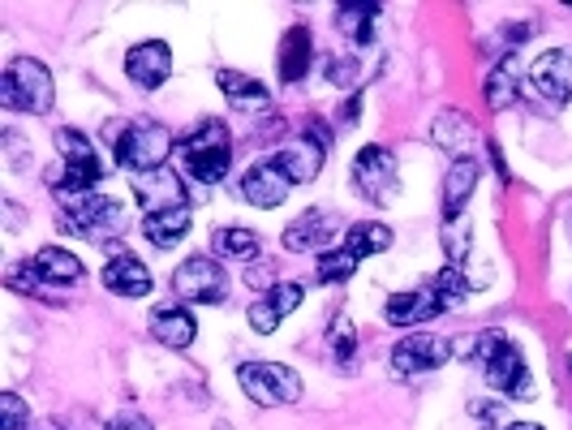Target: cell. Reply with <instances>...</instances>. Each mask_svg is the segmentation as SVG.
<instances>
[{"mask_svg": "<svg viewBox=\"0 0 572 430\" xmlns=\"http://www.w3.org/2000/svg\"><path fill=\"white\" fill-rule=\"evenodd\" d=\"M353 185H357V194L366 198V203H392L400 190V169H397V155L388 151V147H379V142H370V147H361L357 155H353Z\"/></svg>", "mask_w": 572, "mask_h": 430, "instance_id": "cell-8", "label": "cell"}, {"mask_svg": "<svg viewBox=\"0 0 572 430\" xmlns=\"http://www.w3.org/2000/svg\"><path fill=\"white\" fill-rule=\"evenodd\" d=\"M443 305L435 298V289L427 284V289H409V293H392L388 305H384V319L392 323V327H422V323H431V319H440Z\"/></svg>", "mask_w": 572, "mask_h": 430, "instance_id": "cell-17", "label": "cell"}, {"mask_svg": "<svg viewBox=\"0 0 572 430\" xmlns=\"http://www.w3.org/2000/svg\"><path fill=\"white\" fill-rule=\"evenodd\" d=\"M108 430H151V422H147L138 409H126V413H117V418L108 422Z\"/></svg>", "mask_w": 572, "mask_h": 430, "instance_id": "cell-40", "label": "cell"}, {"mask_svg": "<svg viewBox=\"0 0 572 430\" xmlns=\"http://www.w3.org/2000/svg\"><path fill=\"white\" fill-rule=\"evenodd\" d=\"M173 151H176L173 129H164L160 121H147V117L117 133V164L130 172V176L164 169Z\"/></svg>", "mask_w": 572, "mask_h": 430, "instance_id": "cell-5", "label": "cell"}, {"mask_svg": "<svg viewBox=\"0 0 572 430\" xmlns=\"http://www.w3.org/2000/svg\"><path fill=\"white\" fill-rule=\"evenodd\" d=\"M486 151H490V164H495V172H499V181H508V164H504V151H499L495 142H490Z\"/></svg>", "mask_w": 572, "mask_h": 430, "instance_id": "cell-41", "label": "cell"}, {"mask_svg": "<svg viewBox=\"0 0 572 430\" xmlns=\"http://www.w3.org/2000/svg\"><path fill=\"white\" fill-rule=\"evenodd\" d=\"M431 142L443 147V151H452V160H461L478 142V129H474V121L465 112H440L435 126H431Z\"/></svg>", "mask_w": 572, "mask_h": 430, "instance_id": "cell-23", "label": "cell"}, {"mask_svg": "<svg viewBox=\"0 0 572 430\" xmlns=\"http://www.w3.org/2000/svg\"><path fill=\"white\" fill-rule=\"evenodd\" d=\"M504 430H547V427H538V422H508Z\"/></svg>", "mask_w": 572, "mask_h": 430, "instance_id": "cell-42", "label": "cell"}, {"mask_svg": "<svg viewBox=\"0 0 572 430\" xmlns=\"http://www.w3.org/2000/svg\"><path fill=\"white\" fill-rule=\"evenodd\" d=\"M185 233H190V207L142 215V237H147L155 250H173V246H181Z\"/></svg>", "mask_w": 572, "mask_h": 430, "instance_id": "cell-24", "label": "cell"}, {"mask_svg": "<svg viewBox=\"0 0 572 430\" xmlns=\"http://www.w3.org/2000/svg\"><path fill=\"white\" fill-rule=\"evenodd\" d=\"M52 142H56V151H61V172H52L47 176V185H52V194H74V190H95V181L104 176L108 164H99V151H95V142H90L83 129H56L52 133Z\"/></svg>", "mask_w": 572, "mask_h": 430, "instance_id": "cell-4", "label": "cell"}, {"mask_svg": "<svg viewBox=\"0 0 572 430\" xmlns=\"http://www.w3.org/2000/svg\"><path fill=\"white\" fill-rule=\"evenodd\" d=\"M246 280H250L255 289H267V293L276 289V271H271V262H263V258H255V262H250V271H246Z\"/></svg>", "mask_w": 572, "mask_h": 430, "instance_id": "cell-39", "label": "cell"}, {"mask_svg": "<svg viewBox=\"0 0 572 430\" xmlns=\"http://www.w3.org/2000/svg\"><path fill=\"white\" fill-rule=\"evenodd\" d=\"M126 74L142 90H160V86L173 78V47L164 40H142L126 56Z\"/></svg>", "mask_w": 572, "mask_h": 430, "instance_id": "cell-14", "label": "cell"}, {"mask_svg": "<svg viewBox=\"0 0 572 430\" xmlns=\"http://www.w3.org/2000/svg\"><path fill=\"white\" fill-rule=\"evenodd\" d=\"M327 78L336 86H353L357 83V61L353 56H327Z\"/></svg>", "mask_w": 572, "mask_h": 430, "instance_id": "cell-38", "label": "cell"}, {"mask_svg": "<svg viewBox=\"0 0 572 430\" xmlns=\"http://www.w3.org/2000/svg\"><path fill=\"white\" fill-rule=\"evenodd\" d=\"M345 250H349L357 262L384 255V250H392V228L379 224V219H357V224L345 228Z\"/></svg>", "mask_w": 572, "mask_h": 430, "instance_id": "cell-25", "label": "cell"}, {"mask_svg": "<svg viewBox=\"0 0 572 430\" xmlns=\"http://www.w3.org/2000/svg\"><path fill=\"white\" fill-rule=\"evenodd\" d=\"M474 362L483 366V379L499 396H508V400H526L533 384H529V370H526V357H521V348L508 341L499 327H490V332H478L474 336Z\"/></svg>", "mask_w": 572, "mask_h": 430, "instance_id": "cell-2", "label": "cell"}, {"mask_svg": "<svg viewBox=\"0 0 572 430\" xmlns=\"http://www.w3.org/2000/svg\"><path fill=\"white\" fill-rule=\"evenodd\" d=\"M216 83H220V90L228 95L233 108H241V112H271V90L259 78H250L241 69H220Z\"/></svg>", "mask_w": 572, "mask_h": 430, "instance_id": "cell-21", "label": "cell"}, {"mask_svg": "<svg viewBox=\"0 0 572 430\" xmlns=\"http://www.w3.org/2000/svg\"><path fill=\"white\" fill-rule=\"evenodd\" d=\"M323 155H327L323 138L302 133V138H293V142H284V147L276 151V169L289 176V185H310V181L323 172Z\"/></svg>", "mask_w": 572, "mask_h": 430, "instance_id": "cell-16", "label": "cell"}, {"mask_svg": "<svg viewBox=\"0 0 572 430\" xmlns=\"http://www.w3.org/2000/svg\"><path fill=\"white\" fill-rule=\"evenodd\" d=\"M310 52H314V35L310 26H289L284 40H280V78L284 83H302L310 74Z\"/></svg>", "mask_w": 572, "mask_h": 430, "instance_id": "cell-22", "label": "cell"}, {"mask_svg": "<svg viewBox=\"0 0 572 430\" xmlns=\"http://www.w3.org/2000/svg\"><path fill=\"white\" fill-rule=\"evenodd\" d=\"M241 391L259 405V409H276V405H298L302 400V375L284 362H246L237 370Z\"/></svg>", "mask_w": 572, "mask_h": 430, "instance_id": "cell-7", "label": "cell"}, {"mask_svg": "<svg viewBox=\"0 0 572 430\" xmlns=\"http://www.w3.org/2000/svg\"><path fill=\"white\" fill-rule=\"evenodd\" d=\"M478 181H483V160L461 155V160L447 164V176H443V219L465 215L470 198H474V190H478Z\"/></svg>", "mask_w": 572, "mask_h": 430, "instance_id": "cell-18", "label": "cell"}, {"mask_svg": "<svg viewBox=\"0 0 572 430\" xmlns=\"http://www.w3.org/2000/svg\"><path fill=\"white\" fill-rule=\"evenodd\" d=\"M0 104L9 112H31V117H44L56 104V86H52V74H47L44 61L35 56H18L9 61L4 78H0Z\"/></svg>", "mask_w": 572, "mask_h": 430, "instance_id": "cell-3", "label": "cell"}, {"mask_svg": "<svg viewBox=\"0 0 572 430\" xmlns=\"http://www.w3.org/2000/svg\"><path fill=\"white\" fill-rule=\"evenodd\" d=\"M176 155L185 176H194L198 185H220L233 164V142H228V126L220 117H207L194 129H185L176 138Z\"/></svg>", "mask_w": 572, "mask_h": 430, "instance_id": "cell-1", "label": "cell"}, {"mask_svg": "<svg viewBox=\"0 0 572 430\" xmlns=\"http://www.w3.org/2000/svg\"><path fill=\"white\" fill-rule=\"evenodd\" d=\"M56 207H61V219L83 237H117L126 228V212L99 190L56 194Z\"/></svg>", "mask_w": 572, "mask_h": 430, "instance_id": "cell-6", "label": "cell"}, {"mask_svg": "<svg viewBox=\"0 0 572 430\" xmlns=\"http://www.w3.org/2000/svg\"><path fill=\"white\" fill-rule=\"evenodd\" d=\"M31 262L40 267V276H44L47 284H56V289H65V284H83V276H87L83 262H78V255L61 250V246H44Z\"/></svg>", "mask_w": 572, "mask_h": 430, "instance_id": "cell-27", "label": "cell"}, {"mask_svg": "<svg viewBox=\"0 0 572 430\" xmlns=\"http://www.w3.org/2000/svg\"><path fill=\"white\" fill-rule=\"evenodd\" d=\"M517 86H521V74H517V56H504L495 61V69L486 74V108L490 112H504L517 104Z\"/></svg>", "mask_w": 572, "mask_h": 430, "instance_id": "cell-28", "label": "cell"}, {"mask_svg": "<svg viewBox=\"0 0 572 430\" xmlns=\"http://www.w3.org/2000/svg\"><path fill=\"white\" fill-rule=\"evenodd\" d=\"M147 327H151V336L164 344V348H190L194 336H198V323H194V314L181 301L155 305L151 319H147Z\"/></svg>", "mask_w": 572, "mask_h": 430, "instance_id": "cell-19", "label": "cell"}, {"mask_svg": "<svg viewBox=\"0 0 572 430\" xmlns=\"http://www.w3.org/2000/svg\"><path fill=\"white\" fill-rule=\"evenodd\" d=\"M470 246H474V224H470V215L443 219V250H447V262H452V267H465Z\"/></svg>", "mask_w": 572, "mask_h": 430, "instance_id": "cell-30", "label": "cell"}, {"mask_svg": "<svg viewBox=\"0 0 572 430\" xmlns=\"http://www.w3.org/2000/svg\"><path fill=\"white\" fill-rule=\"evenodd\" d=\"M151 267L138 255H112L104 262V289L117 298H147L151 293Z\"/></svg>", "mask_w": 572, "mask_h": 430, "instance_id": "cell-20", "label": "cell"}, {"mask_svg": "<svg viewBox=\"0 0 572 430\" xmlns=\"http://www.w3.org/2000/svg\"><path fill=\"white\" fill-rule=\"evenodd\" d=\"M379 4H336V31L361 47L379 40Z\"/></svg>", "mask_w": 572, "mask_h": 430, "instance_id": "cell-26", "label": "cell"}, {"mask_svg": "<svg viewBox=\"0 0 572 430\" xmlns=\"http://www.w3.org/2000/svg\"><path fill=\"white\" fill-rule=\"evenodd\" d=\"M353 271H357V258L345 250V246H336V250H327V255H319V280L323 284H341V280H349Z\"/></svg>", "mask_w": 572, "mask_h": 430, "instance_id": "cell-31", "label": "cell"}, {"mask_svg": "<svg viewBox=\"0 0 572 430\" xmlns=\"http://www.w3.org/2000/svg\"><path fill=\"white\" fill-rule=\"evenodd\" d=\"M280 323H284V314H280V310H276L267 298H259L255 305H250V327H255L259 336H276V327H280Z\"/></svg>", "mask_w": 572, "mask_h": 430, "instance_id": "cell-35", "label": "cell"}, {"mask_svg": "<svg viewBox=\"0 0 572 430\" xmlns=\"http://www.w3.org/2000/svg\"><path fill=\"white\" fill-rule=\"evenodd\" d=\"M26 427V400L18 391L0 396V430H22Z\"/></svg>", "mask_w": 572, "mask_h": 430, "instance_id": "cell-36", "label": "cell"}, {"mask_svg": "<svg viewBox=\"0 0 572 430\" xmlns=\"http://www.w3.org/2000/svg\"><path fill=\"white\" fill-rule=\"evenodd\" d=\"M216 255L233 258V262H255V258H259V233L228 224V228L216 233Z\"/></svg>", "mask_w": 572, "mask_h": 430, "instance_id": "cell-29", "label": "cell"}, {"mask_svg": "<svg viewBox=\"0 0 572 430\" xmlns=\"http://www.w3.org/2000/svg\"><path fill=\"white\" fill-rule=\"evenodd\" d=\"M263 298L271 301V305L284 314V319H289V314L302 305V284H276V289H271V293H263Z\"/></svg>", "mask_w": 572, "mask_h": 430, "instance_id": "cell-37", "label": "cell"}, {"mask_svg": "<svg viewBox=\"0 0 572 430\" xmlns=\"http://www.w3.org/2000/svg\"><path fill=\"white\" fill-rule=\"evenodd\" d=\"M345 233V224H341V215L323 212V207H310L302 212L289 228H284V237H280V246L289 250V255H327L332 250V241Z\"/></svg>", "mask_w": 572, "mask_h": 430, "instance_id": "cell-11", "label": "cell"}, {"mask_svg": "<svg viewBox=\"0 0 572 430\" xmlns=\"http://www.w3.org/2000/svg\"><path fill=\"white\" fill-rule=\"evenodd\" d=\"M289 176L276 169V160H259V164H250V169L241 172V198L250 203V207H259V212H276L284 198H289Z\"/></svg>", "mask_w": 572, "mask_h": 430, "instance_id": "cell-15", "label": "cell"}, {"mask_svg": "<svg viewBox=\"0 0 572 430\" xmlns=\"http://www.w3.org/2000/svg\"><path fill=\"white\" fill-rule=\"evenodd\" d=\"M529 83L547 104H572V43L569 47H547L529 65Z\"/></svg>", "mask_w": 572, "mask_h": 430, "instance_id": "cell-13", "label": "cell"}, {"mask_svg": "<svg viewBox=\"0 0 572 430\" xmlns=\"http://www.w3.org/2000/svg\"><path fill=\"white\" fill-rule=\"evenodd\" d=\"M431 289H435V298L452 310V305H461V301H465V293H470V280H465V271H461V267H452V262H447L440 276L431 280Z\"/></svg>", "mask_w": 572, "mask_h": 430, "instance_id": "cell-32", "label": "cell"}, {"mask_svg": "<svg viewBox=\"0 0 572 430\" xmlns=\"http://www.w3.org/2000/svg\"><path fill=\"white\" fill-rule=\"evenodd\" d=\"M176 301H194V305H220L228 298V276L216 258L194 255L173 271Z\"/></svg>", "mask_w": 572, "mask_h": 430, "instance_id": "cell-9", "label": "cell"}, {"mask_svg": "<svg viewBox=\"0 0 572 430\" xmlns=\"http://www.w3.org/2000/svg\"><path fill=\"white\" fill-rule=\"evenodd\" d=\"M456 353V344L447 336H431V332H413V336H400L392 348V370L400 379H413V375H431L440 370L443 362Z\"/></svg>", "mask_w": 572, "mask_h": 430, "instance_id": "cell-10", "label": "cell"}, {"mask_svg": "<svg viewBox=\"0 0 572 430\" xmlns=\"http://www.w3.org/2000/svg\"><path fill=\"white\" fill-rule=\"evenodd\" d=\"M4 280H9V289H18V293H31V298H35V293H40V289L47 284L44 276H40V267H35V262H13Z\"/></svg>", "mask_w": 572, "mask_h": 430, "instance_id": "cell-34", "label": "cell"}, {"mask_svg": "<svg viewBox=\"0 0 572 430\" xmlns=\"http://www.w3.org/2000/svg\"><path fill=\"white\" fill-rule=\"evenodd\" d=\"M569 370H572V353H569Z\"/></svg>", "mask_w": 572, "mask_h": 430, "instance_id": "cell-43", "label": "cell"}, {"mask_svg": "<svg viewBox=\"0 0 572 430\" xmlns=\"http://www.w3.org/2000/svg\"><path fill=\"white\" fill-rule=\"evenodd\" d=\"M327 344H332V357H336V366H345V370H349L353 362H357V332H353L349 319H336V323H332Z\"/></svg>", "mask_w": 572, "mask_h": 430, "instance_id": "cell-33", "label": "cell"}, {"mask_svg": "<svg viewBox=\"0 0 572 430\" xmlns=\"http://www.w3.org/2000/svg\"><path fill=\"white\" fill-rule=\"evenodd\" d=\"M130 185L142 215L185 207V181H181V172H176L173 164H164V169H155V172H142V176H130Z\"/></svg>", "mask_w": 572, "mask_h": 430, "instance_id": "cell-12", "label": "cell"}]
</instances>
